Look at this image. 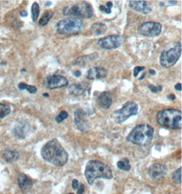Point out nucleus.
Listing matches in <instances>:
<instances>
[{
  "instance_id": "nucleus-1",
  "label": "nucleus",
  "mask_w": 182,
  "mask_h": 194,
  "mask_svg": "<svg viewBox=\"0 0 182 194\" xmlns=\"http://www.w3.org/2000/svg\"><path fill=\"white\" fill-rule=\"evenodd\" d=\"M43 158L56 166L65 165L68 159V154L57 139L51 140L43 147L41 151Z\"/></svg>"
},
{
  "instance_id": "nucleus-2",
  "label": "nucleus",
  "mask_w": 182,
  "mask_h": 194,
  "mask_svg": "<svg viewBox=\"0 0 182 194\" xmlns=\"http://www.w3.org/2000/svg\"><path fill=\"white\" fill-rule=\"evenodd\" d=\"M85 176L87 183L92 185L97 178L110 179L113 173L110 168L103 162L98 160H91L87 162L85 170Z\"/></svg>"
},
{
  "instance_id": "nucleus-3",
  "label": "nucleus",
  "mask_w": 182,
  "mask_h": 194,
  "mask_svg": "<svg viewBox=\"0 0 182 194\" xmlns=\"http://www.w3.org/2000/svg\"><path fill=\"white\" fill-rule=\"evenodd\" d=\"M154 128L147 124L134 127L127 136V140L140 146H146L151 143L154 137Z\"/></svg>"
},
{
  "instance_id": "nucleus-4",
  "label": "nucleus",
  "mask_w": 182,
  "mask_h": 194,
  "mask_svg": "<svg viewBox=\"0 0 182 194\" xmlns=\"http://www.w3.org/2000/svg\"><path fill=\"white\" fill-rule=\"evenodd\" d=\"M157 121L160 126L169 129L181 128V112L177 109H164L159 111L156 116Z\"/></svg>"
},
{
  "instance_id": "nucleus-5",
  "label": "nucleus",
  "mask_w": 182,
  "mask_h": 194,
  "mask_svg": "<svg viewBox=\"0 0 182 194\" xmlns=\"http://www.w3.org/2000/svg\"><path fill=\"white\" fill-rule=\"evenodd\" d=\"M84 28V23L80 19L70 18L66 19L59 22L56 25V31L60 35L70 36L80 33Z\"/></svg>"
},
{
  "instance_id": "nucleus-6",
  "label": "nucleus",
  "mask_w": 182,
  "mask_h": 194,
  "mask_svg": "<svg viewBox=\"0 0 182 194\" xmlns=\"http://www.w3.org/2000/svg\"><path fill=\"white\" fill-rule=\"evenodd\" d=\"M63 14L65 16L78 17V19H89L93 16V10L90 4L86 1H81L66 6L63 10Z\"/></svg>"
},
{
  "instance_id": "nucleus-7",
  "label": "nucleus",
  "mask_w": 182,
  "mask_h": 194,
  "mask_svg": "<svg viewBox=\"0 0 182 194\" xmlns=\"http://www.w3.org/2000/svg\"><path fill=\"white\" fill-rule=\"evenodd\" d=\"M181 55V45L180 42L173 44L172 47L164 51L160 57V63L164 68H169L178 62Z\"/></svg>"
},
{
  "instance_id": "nucleus-8",
  "label": "nucleus",
  "mask_w": 182,
  "mask_h": 194,
  "mask_svg": "<svg viewBox=\"0 0 182 194\" xmlns=\"http://www.w3.org/2000/svg\"><path fill=\"white\" fill-rule=\"evenodd\" d=\"M139 106L136 102H128L123 106L121 109L116 110L112 115L114 121L117 123H122L132 116L137 114Z\"/></svg>"
},
{
  "instance_id": "nucleus-9",
  "label": "nucleus",
  "mask_w": 182,
  "mask_h": 194,
  "mask_svg": "<svg viewBox=\"0 0 182 194\" xmlns=\"http://www.w3.org/2000/svg\"><path fill=\"white\" fill-rule=\"evenodd\" d=\"M138 31L140 34L144 36L156 37L161 33L162 25L157 22H146L139 27Z\"/></svg>"
},
{
  "instance_id": "nucleus-10",
  "label": "nucleus",
  "mask_w": 182,
  "mask_h": 194,
  "mask_svg": "<svg viewBox=\"0 0 182 194\" xmlns=\"http://www.w3.org/2000/svg\"><path fill=\"white\" fill-rule=\"evenodd\" d=\"M124 38L120 35H111L100 38L98 40V45L100 47L110 50L119 48L124 43Z\"/></svg>"
},
{
  "instance_id": "nucleus-11",
  "label": "nucleus",
  "mask_w": 182,
  "mask_h": 194,
  "mask_svg": "<svg viewBox=\"0 0 182 194\" xmlns=\"http://www.w3.org/2000/svg\"><path fill=\"white\" fill-rule=\"evenodd\" d=\"M46 85L48 89H55L66 87L68 85L67 78L61 75H51L46 78Z\"/></svg>"
},
{
  "instance_id": "nucleus-12",
  "label": "nucleus",
  "mask_w": 182,
  "mask_h": 194,
  "mask_svg": "<svg viewBox=\"0 0 182 194\" xmlns=\"http://www.w3.org/2000/svg\"><path fill=\"white\" fill-rule=\"evenodd\" d=\"M166 174V167L162 164H155L149 168V175L154 180H159L164 178Z\"/></svg>"
},
{
  "instance_id": "nucleus-13",
  "label": "nucleus",
  "mask_w": 182,
  "mask_h": 194,
  "mask_svg": "<svg viewBox=\"0 0 182 194\" xmlns=\"http://www.w3.org/2000/svg\"><path fill=\"white\" fill-rule=\"evenodd\" d=\"M130 8L140 13L147 14L151 12V7L146 1H129Z\"/></svg>"
},
{
  "instance_id": "nucleus-14",
  "label": "nucleus",
  "mask_w": 182,
  "mask_h": 194,
  "mask_svg": "<svg viewBox=\"0 0 182 194\" xmlns=\"http://www.w3.org/2000/svg\"><path fill=\"white\" fill-rule=\"evenodd\" d=\"M75 123L77 128L84 131L88 128V122L86 113L83 109H77L75 112Z\"/></svg>"
},
{
  "instance_id": "nucleus-15",
  "label": "nucleus",
  "mask_w": 182,
  "mask_h": 194,
  "mask_svg": "<svg viewBox=\"0 0 182 194\" xmlns=\"http://www.w3.org/2000/svg\"><path fill=\"white\" fill-rule=\"evenodd\" d=\"M29 130V126L25 121H21L18 123L14 127L12 133L14 137L19 140H23L26 138Z\"/></svg>"
},
{
  "instance_id": "nucleus-16",
  "label": "nucleus",
  "mask_w": 182,
  "mask_h": 194,
  "mask_svg": "<svg viewBox=\"0 0 182 194\" xmlns=\"http://www.w3.org/2000/svg\"><path fill=\"white\" fill-rule=\"evenodd\" d=\"M108 74V71L103 67H93L90 69L87 73V79L89 80H98L104 78Z\"/></svg>"
},
{
  "instance_id": "nucleus-17",
  "label": "nucleus",
  "mask_w": 182,
  "mask_h": 194,
  "mask_svg": "<svg viewBox=\"0 0 182 194\" xmlns=\"http://www.w3.org/2000/svg\"><path fill=\"white\" fill-rule=\"evenodd\" d=\"M98 106L103 109H109L112 105L113 97L111 94L108 91L102 92L97 99Z\"/></svg>"
},
{
  "instance_id": "nucleus-18",
  "label": "nucleus",
  "mask_w": 182,
  "mask_h": 194,
  "mask_svg": "<svg viewBox=\"0 0 182 194\" xmlns=\"http://www.w3.org/2000/svg\"><path fill=\"white\" fill-rule=\"evenodd\" d=\"M70 94L74 96H79V95H84L85 92L87 91V85L83 83H75L71 85L68 88Z\"/></svg>"
},
{
  "instance_id": "nucleus-19",
  "label": "nucleus",
  "mask_w": 182,
  "mask_h": 194,
  "mask_svg": "<svg viewBox=\"0 0 182 194\" xmlns=\"http://www.w3.org/2000/svg\"><path fill=\"white\" fill-rule=\"evenodd\" d=\"M1 157L7 162L15 161L19 159V154L16 151L6 149L1 152Z\"/></svg>"
},
{
  "instance_id": "nucleus-20",
  "label": "nucleus",
  "mask_w": 182,
  "mask_h": 194,
  "mask_svg": "<svg viewBox=\"0 0 182 194\" xmlns=\"http://www.w3.org/2000/svg\"><path fill=\"white\" fill-rule=\"evenodd\" d=\"M18 183L21 190H26L32 185V181L25 174H20L18 176Z\"/></svg>"
},
{
  "instance_id": "nucleus-21",
  "label": "nucleus",
  "mask_w": 182,
  "mask_h": 194,
  "mask_svg": "<svg viewBox=\"0 0 182 194\" xmlns=\"http://www.w3.org/2000/svg\"><path fill=\"white\" fill-rule=\"evenodd\" d=\"M107 30V27L106 25L102 23H95L92 25V31L95 36H100L106 33Z\"/></svg>"
},
{
  "instance_id": "nucleus-22",
  "label": "nucleus",
  "mask_w": 182,
  "mask_h": 194,
  "mask_svg": "<svg viewBox=\"0 0 182 194\" xmlns=\"http://www.w3.org/2000/svg\"><path fill=\"white\" fill-rule=\"evenodd\" d=\"M53 16V12L51 10H48L45 12L43 14V16L41 17V19L39 21V24L41 26H45L46 25H47L48 23L50 21V19L52 18Z\"/></svg>"
},
{
  "instance_id": "nucleus-23",
  "label": "nucleus",
  "mask_w": 182,
  "mask_h": 194,
  "mask_svg": "<svg viewBox=\"0 0 182 194\" xmlns=\"http://www.w3.org/2000/svg\"><path fill=\"white\" fill-rule=\"evenodd\" d=\"M11 112V108L9 105L0 103V119H4Z\"/></svg>"
},
{
  "instance_id": "nucleus-24",
  "label": "nucleus",
  "mask_w": 182,
  "mask_h": 194,
  "mask_svg": "<svg viewBox=\"0 0 182 194\" xmlns=\"http://www.w3.org/2000/svg\"><path fill=\"white\" fill-rule=\"evenodd\" d=\"M117 166L120 170L124 171H129L131 168V166L130 165V161L126 158H124L122 160L118 161L117 163Z\"/></svg>"
},
{
  "instance_id": "nucleus-25",
  "label": "nucleus",
  "mask_w": 182,
  "mask_h": 194,
  "mask_svg": "<svg viewBox=\"0 0 182 194\" xmlns=\"http://www.w3.org/2000/svg\"><path fill=\"white\" fill-rule=\"evenodd\" d=\"M39 14H40V6L37 2H34L31 6V18L34 22L38 20Z\"/></svg>"
},
{
  "instance_id": "nucleus-26",
  "label": "nucleus",
  "mask_w": 182,
  "mask_h": 194,
  "mask_svg": "<svg viewBox=\"0 0 182 194\" xmlns=\"http://www.w3.org/2000/svg\"><path fill=\"white\" fill-rule=\"evenodd\" d=\"M181 168H179L178 170H175L172 174V179L175 183L181 184Z\"/></svg>"
},
{
  "instance_id": "nucleus-27",
  "label": "nucleus",
  "mask_w": 182,
  "mask_h": 194,
  "mask_svg": "<svg viewBox=\"0 0 182 194\" xmlns=\"http://www.w3.org/2000/svg\"><path fill=\"white\" fill-rule=\"evenodd\" d=\"M106 5H107V7H105L104 6H100L99 8L100 10L105 12L106 14H110L111 13V8L113 7V3L110 1H109V2H107Z\"/></svg>"
},
{
  "instance_id": "nucleus-28",
  "label": "nucleus",
  "mask_w": 182,
  "mask_h": 194,
  "mask_svg": "<svg viewBox=\"0 0 182 194\" xmlns=\"http://www.w3.org/2000/svg\"><path fill=\"white\" fill-rule=\"evenodd\" d=\"M149 89H150V91L152 93H156L158 92H160L162 91V87L160 85H158V86H154V85H149L148 86Z\"/></svg>"
},
{
  "instance_id": "nucleus-29",
  "label": "nucleus",
  "mask_w": 182,
  "mask_h": 194,
  "mask_svg": "<svg viewBox=\"0 0 182 194\" xmlns=\"http://www.w3.org/2000/svg\"><path fill=\"white\" fill-rule=\"evenodd\" d=\"M25 89L28 90L29 93H31V94H35V93L37 92V91H38L37 88L36 87H34V86L28 85L27 84L25 86Z\"/></svg>"
},
{
  "instance_id": "nucleus-30",
  "label": "nucleus",
  "mask_w": 182,
  "mask_h": 194,
  "mask_svg": "<svg viewBox=\"0 0 182 194\" xmlns=\"http://www.w3.org/2000/svg\"><path fill=\"white\" fill-rule=\"evenodd\" d=\"M145 70V67H142V66H137V67H135L133 71V75L134 77H136L138 74L141 72V71Z\"/></svg>"
},
{
  "instance_id": "nucleus-31",
  "label": "nucleus",
  "mask_w": 182,
  "mask_h": 194,
  "mask_svg": "<svg viewBox=\"0 0 182 194\" xmlns=\"http://www.w3.org/2000/svg\"><path fill=\"white\" fill-rule=\"evenodd\" d=\"M59 116H60L63 120H64L66 119V118H68V114L66 111H61L60 112V114H59Z\"/></svg>"
},
{
  "instance_id": "nucleus-32",
  "label": "nucleus",
  "mask_w": 182,
  "mask_h": 194,
  "mask_svg": "<svg viewBox=\"0 0 182 194\" xmlns=\"http://www.w3.org/2000/svg\"><path fill=\"white\" fill-rule=\"evenodd\" d=\"M78 181L76 180V179H75V180L72 181V188L74 189V190H77V189L78 188Z\"/></svg>"
},
{
  "instance_id": "nucleus-33",
  "label": "nucleus",
  "mask_w": 182,
  "mask_h": 194,
  "mask_svg": "<svg viewBox=\"0 0 182 194\" xmlns=\"http://www.w3.org/2000/svg\"><path fill=\"white\" fill-rule=\"evenodd\" d=\"M84 190H85V186L83 184H81L79 189L77 191V193L78 194H82L83 192H84Z\"/></svg>"
},
{
  "instance_id": "nucleus-34",
  "label": "nucleus",
  "mask_w": 182,
  "mask_h": 194,
  "mask_svg": "<svg viewBox=\"0 0 182 194\" xmlns=\"http://www.w3.org/2000/svg\"><path fill=\"white\" fill-rule=\"evenodd\" d=\"M25 86H26L25 83H21L18 85V88L20 90H24V89H25Z\"/></svg>"
},
{
  "instance_id": "nucleus-35",
  "label": "nucleus",
  "mask_w": 182,
  "mask_h": 194,
  "mask_svg": "<svg viewBox=\"0 0 182 194\" xmlns=\"http://www.w3.org/2000/svg\"><path fill=\"white\" fill-rule=\"evenodd\" d=\"M20 14H21V16L22 17H26L28 15V12H27L26 10H22V11L20 12Z\"/></svg>"
},
{
  "instance_id": "nucleus-36",
  "label": "nucleus",
  "mask_w": 182,
  "mask_h": 194,
  "mask_svg": "<svg viewBox=\"0 0 182 194\" xmlns=\"http://www.w3.org/2000/svg\"><path fill=\"white\" fill-rule=\"evenodd\" d=\"M168 99L169 100H171V101H173V100H175V95L174 94H170V95H168Z\"/></svg>"
},
{
  "instance_id": "nucleus-37",
  "label": "nucleus",
  "mask_w": 182,
  "mask_h": 194,
  "mask_svg": "<svg viewBox=\"0 0 182 194\" xmlns=\"http://www.w3.org/2000/svg\"><path fill=\"white\" fill-rule=\"evenodd\" d=\"M74 76H75L76 77H80L81 76V72L79 70H77L74 72Z\"/></svg>"
},
{
  "instance_id": "nucleus-38",
  "label": "nucleus",
  "mask_w": 182,
  "mask_h": 194,
  "mask_svg": "<svg viewBox=\"0 0 182 194\" xmlns=\"http://www.w3.org/2000/svg\"><path fill=\"white\" fill-rule=\"evenodd\" d=\"M175 89L177 91H181V83H178V84L175 85Z\"/></svg>"
},
{
  "instance_id": "nucleus-39",
  "label": "nucleus",
  "mask_w": 182,
  "mask_h": 194,
  "mask_svg": "<svg viewBox=\"0 0 182 194\" xmlns=\"http://www.w3.org/2000/svg\"><path fill=\"white\" fill-rule=\"evenodd\" d=\"M149 73L151 75H155V74H156V72H155V71L153 70H149Z\"/></svg>"
},
{
  "instance_id": "nucleus-40",
  "label": "nucleus",
  "mask_w": 182,
  "mask_h": 194,
  "mask_svg": "<svg viewBox=\"0 0 182 194\" xmlns=\"http://www.w3.org/2000/svg\"><path fill=\"white\" fill-rule=\"evenodd\" d=\"M145 77V74H143L142 75V77L139 78V80H142V78H144Z\"/></svg>"
},
{
  "instance_id": "nucleus-41",
  "label": "nucleus",
  "mask_w": 182,
  "mask_h": 194,
  "mask_svg": "<svg viewBox=\"0 0 182 194\" xmlns=\"http://www.w3.org/2000/svg\"><path fill=\"white\" fill-rule=\"evenodd\" d=\"M43 96H45V97H48L49 96V95L48 94V93H44V94H43Z\"/></svg>"
},
{
  "instance_id": "nucleus-42",
  "label": "nucleus",
  "mask_w": 182,
  "mask_h": 194,
  "mask_svg": "<svg viewBox=\"0 0 182 194\" xmlns=\"http://www.w3.org/2000/svg\"><path fill=\"white\" fill-rule=\"evenodd\" d=\"M25 71H26L25 70H21V72H25Z\"/></svg>"
},
{
  "instance_id": "nucleus-43",
  "label": "nucleus",
  "mask_w": 182,
  "mask_h": 194,
  "mask_svg": "<svg viewBox=\"0 0 182 194\" xmlns=\"http://www.w3.org/2000/svg\"><path fill=\"white\" fill-rule=\"evenodd\" d=\"M69 194H75V193H69Z\"/></svg>"
}]
</instances>
